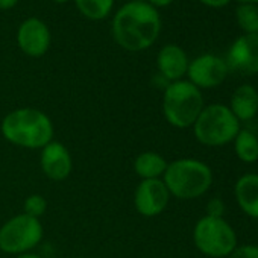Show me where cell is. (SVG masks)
I'll return each mask as SVG.
<instances>
[{
  "mask_svg": "<svg viewBox=\"0 0 258 258\" xmlns=\"http://www.w3.org/2000/svg\"><path fill=\"white\" fill-rule=\"evenodd\" d=\"M238 4H253V5H258V0H237Z\"/></svg>",
  "mask_w": 258,
  "mask_h": 258,
  "instance_id": "obj_27",
  "label": "cell"
},
{
  "mask_svg": "<svg viewBox=\"0 0 258 258\" xmlns=\"http://www.w3.org/2000/svg\"><path fill=\"white\" fill-rule=\"evenodd\" d=\"M196 247L213 258H228L238 246L234 228L225 219L204 216L198 220L193 231Z\"/></svg>",
  "mask_w": 258,
  "mask_h": 258,
  "instance_id": "obj_6",
  "label": "cell"
},
{
  "mask_svg": "<svg viewBox=\"0 0 258 258\" xmlns=\"http://www.w3.org/2000/svg\"><path fill=\"white\" fill-rule=\"evenodd\" d=\"M207 216L208 217H216V219H223L225 216V204L220 198H211L207 204Z\"/></svg>",
  "mask_w": 258,
  "mask_h": 258,
  "instance_id": "obj_22",
  "label": "cell"
},
{
  "mask_svg": "<svg viewBox=\"0 0 258 258\" xmlns=\"http://www.w3.org/2000/svg\"><path fill=\"white\" fill-rule=\"evenodd\" d=\"M75 258H84V256H75Z\"/></svg>",
  "mask_w": 258,
  "mask_h": 258,
  "instance_id": "obj_30",
  "label": "cell"
},
{
  "mask_svg": "<svg viewBox=\"0 0 258 258\" xmlns=\"http://www.w3.org/2000/svg\"><path fill=\"white\" fill-rule=\"evenodd\" d=\"M229 73V69L223 58L213 55V53H204L190 61L187 69L188 81L198 87L199 90H210L216 88L226 79Z\"/></svg>",
  "mask_w": 258,
  "mask_h": 258,
  "instance_id": "obj_8",
  "label": "cell"
},
{
  "mask_svg": "<svg viewBox=\"0 0 258 258\" xmlns=\"http://www.w3.org/2000/svg\"><path fill=\"white\" fill-rule=\"evenodd\" d=\"M229 109L240 123L255 118L258 114V90L250 84L237 87L231 96Z\"/></svg>",
  "mask_w": 258,
  "mask_h": 258,
  "instance_id": "obj_15",
  "label": "cell"
},
{
  "mask_svg": "<svg viewBox=\"0 0 258 258\" xmlns=\"http://www.w3.org/2000/svg\"><path fill=\"white\" fill-rule=\"evenodd\" d=\"M199 2L208 8H214V10H220L225 8L226 5L231 4V0H199Z\"/></svg>",
  "mask_w": 258,
  "mask_h": 258,
  "instance_id": "obj_23",
  "label": "cell"
},
{
  "mask_svg": "<svg viewBox=\"0 0 258 258\" xmlns=\"http://www.w3.org/2000/svg\"><path fill=\"white\" fill-rule=\"evenodd\" d=\"M127 2H140V0H127Z\"/></svg>",
  "mask_w": 258,
  "mask_h": 258,
  "instance_id": "obj_29",
  "label": "cell"
},
{
  "mask_svg": "<svg viewBox=\"0 0 258 258\" xmlns=\"http://www.w3.org/2000/svg\"><path fill=\"white\" fill-rule=\"evenodd\" d=\"M235 22L243 34H258V5L238 4L235 8Z\"/></svg>",
  "mask_w": 258,
  "mask_h": 258,
  "instance_id": "obj_18",
  "label": "cell"
},
{
  "mask_svg": "<svg viewBox=\"0 0 258 258\" xmlns=\"http://www.w3.org/2000/svg\"><path fill=\"white\" fill-rule=\"evenodd\" d=\"M134 169L142 179H160L167 169V161L157 152H143L136 158Z\"/></svg>",
  "mask_w": 258,
  "mask_h": 258,
  "instance_id": "obj_16",
  "label": "cell"
},
{
  "mask_svg": "<svg viewBox=\"0 0 258 258\" xmlns=\"http://www.w3.org/2000/svg\"><path fill=\"white\" fill-rule=\"evenodd\" d=\"M202 91L190 81L170 82L164 90L163 111L166 120L179 129H185L195 124L201 111L204 109Z\"/></svg>",
  "mask_w": 258,
  "mask_h": 258,
  "instance_id": "obj_5",
  "label": "cell"
},
{
  "mask_svg": "<svg viewBox=\"0 0 258 258\" xmlns=\"http://www.w3.org/2000/svg\"><path fill=\"white\" fill-rule=\"evenodd\" d=\"M234 196L238 208L246 216L258 220V173L240 176L234 185Z\"/></svg>",
  "mask_w": 258,
  "mask_h": 258,
  "instance_id": "obj_14",
  "label": "cell"
},
{
  "mask_svg": "<svg viewBox=\"0 0 258 258\" xmlns=\"http://www.w3.org/2000/svg\"><path fill=\"white\" fill-rule=\"evenodd\" d=\"M160 32V13L145 0L127 2L112 19V37L121 49L129 52H140L151 47Z\"/></svg>",
  "mask_w": 258,
  "mask_h": 258,
  "instance_id": "obj_1",
  "label": "cell"
},
{
  "mask_svg": "<svg viewBox=\"0 0 258 258\" xmlns=\"http://www.w3.org/2000/svg\"><path fill=\"white\" fill-rule=\"evenodd\" d=\"M2 134L16 146L43 149L52 142L53 124L40 109L19 108L5 115L2 121Z\"/></svg>",
  "mask_w": 258,
  "mask_h": 258,
  "instance_id": "obj_2",
  "label": "cell"
},
{
  "mask_svg": "<svg viewBox=\"0 0 258 258\" xmlns=\"http://www.w3.org/2000/svg\"><path fill=\"white\" fill-rule=\"evenodd\" d=\"M188 56L184 52L182 47L178 44H167L164 46L157 58V66L160 70V75L166 78L169 82L181 81L187 75L188 69Z\"/></svg>",
  "mask_w": 258,
  "mask_h": 258,
  "instance_id": "obj_13",
  "label": "cell"
},
{
  "mask_svg": "<svg viewBox=\"0 0 258 258\" xmlns=\"http://www.w3.org/2000/svg\"><path fill=\"white\" fill-rule=\"evenodd\" d=\"M73 163L67 148L58 142H50L41 151V169L53 181L66 179L72 172Z\"/></svg>",
  "mask_w": 258,
  "mask_h": 258,
  "instance_id": "obj_12",
  "label": "cell"
},
{
  "mask_svg": "<svg viewBox=\"0 0 258 258\" xmlns=\"http://www.w3.org/2000/svg\"><path fill=\"white\" fill-rule=\"evenodd\" d=\"M225 62L229 70L243 75L258 73V34H241L228 49Z\"/></svg>",
  "mask_w": 258,
  "mask_h": 258,
  "instance_id": "obj_9",
  "label": "cell"
},
{
  "mask_svg": "<svg viewBox=\"0 0 258 258\" xmlns=\"http://www.w3.org/2000/svg\"><path fill=\"white\" fill-rule=\"evenodd\" d=\"M56 4H66V2H69V0H55Z\"/></svg>",
  "mask_w": 258,
  "mask_h": 258,
  "instance_id": "obj_28",
  "label": "cell"
},
{
  "mask_svg": "<svg viewBox=\"0 0 258 258\" xmlns=\"http://www.w3.org/2000/svg\"><path fill=\"white\" fill-rule=\"evenodd\" d=\"M240 121L223 103L204 106L193 124L196 140L208 148H220L231 143L240 131Z\"/></svg>",
  "mask_w": 258,
  "mask_h": 258,
  "instance_id": "obj_4",
  "label": "cell"
},
{
  "mask_svg": "<svg viewBox=\"0 0 258 258\" xmlns=\"http://www.w3.org/2000/svg\"><path fill=\"white\" fill-rule=\"evenodd\" d=\"M43 237V226L38 219L19 214L0 228V249L7 253H26L35 247Z\"/></svg>",
  "mask_w": 258,
  "mask_h": 258,
  "instance_id": "obj_7",
  "label": "cell"
},
{
  "mask_svg": "<svg viewBox=\"0 0 258 258\" xmlns=\"http://www.w3.org/2000/svg\"><path fill=\"white\" fill-rule=\"evenodd\" d=\"M228 258H258V244H241Z\"/></svg>",
  "mask_w": 258,
  "mask_h": 258,
  "instance_id": "obj_21",
  "label": "cell"
},
{
  "mask_svg": "<svg viewBox=\"0 0 258 258\" xmlns=\"http://www.w3.org/2000/svg\"><path fill=\"white\" fill-rule=\"evenodd\" d=\"M19 4V0H0V10L8 11Z\"/></svg>",
  "mask_w": 258,
  "mask_h": 258,
  "instance_id": "obj_25",
  "label": "cell"
},
{
  "mask_svg": "<svg viewBox=\"0 0 258 258\" xmlns=\"http://www.w3.org/2000/svg\"><path fill=\"white\" fill-rule=\"evenodd\" d=\"M46 208H47V202L40 195H32L25 201V214H28L31 217L38 219L40 216L44 214Z\"/></svg>",
  "mask_w": 258,
  "mask_h": 258,
  "instance_id": "obj_20",
  "label": "cell"
},
{
  "mask_svg": "<svg viewBox=\"0 0 258 258\" xmlns=\"http://www.w3.org/2000/svg\"><path fill=\"white\" fill-rule=\"evenodd\" d=\"M163 176L170 196L182 201L201 198L213 184L210 166L195 158H181L167 164Z\"/></svg>",
  "mask_w": 258,
  "mask_h": 258,
  "instance_id": "obj_3",
  "label": "cell"
},
{
  "mask_svg": "<svg viewBox=\"0 0 258 258\" xmlns=\"http://www.w3.org/2000/svg\"><path fill=\"white\" fill-rule=\"evenodd\" d=\"M78 10L90 20H103L112 5L114 0H75Z\"/></svg>",
  "mask_w": 258,
  "mask_h": 258,
  "instance_id": "obj_19",
  "label": "cell"
},
{
  "mask_svg": "<svg viewBox=\"0 0 258 258\" xmlns=\"http://www.w3.org/2000/svg\"><path fill=\"white\" fill-rule=\"evenodd\" d=\"M170 199V193L163 179H143L134 196L136 208L142 216L154 217L161 214Z\"/></svg>",
  "mask_w": 258,
  "mask_h": 258,
  "instance_id": "obj_10",
  "label": "cell"
},
{
  "mask_svg": "<svg viewBox=\"0 0 258 258\" xmlns=\"http://www.w3.org/2000/svg\"><path fill=\"white\" fill-rule=\"evenodd\" d=\"M17 258H41V256H38V255H35V253H20Z\"/></svg>",
  "mask_w": 258,
  "mask_h": 258,
  "instance_id": "obj_26",
  "label": "cell"
},
{
  "mask_svg": "<svg viewBox=\"0 0 258 258\" xmlns=\"http://www.w3.org/2000/svg\"><path fill=\"white\" fill-rule=\"evenodd\" d=\"M145 2H148L149 5H152L155 8H163V7H167V5L173 4L175 0H145Z\"/></svg>",
  "mask_w": 258,
  "mask_h": 258,
  "instance_id": "obj_24",
  "label": "cell"
},
{
  "mask_svg": "<svg viewBox=\"0 0 258 258\" xmlns=\"http://www.w3.org/2000/svg\"><path fill=\"white\" fill-rule=\"evenodd\" d=\"M17 43L26 55L40 58L50 47V31L44 22L37 17H31L20 25Z\"/></svg>",
  "mask_w": 258,
  "mask_h": 258,
  "instance_id": "obj_11",
  "label": "cell"
},
{
  "mask_svg": "<svg viewBox=\"0 0 258 258\" xmlns=\"http://www.w3.org/2000/svg\"><path fill=\"white\" fill-rule=\"evenodd\" d=\"M234 143V152L237 158L246 164H253L258 161V137L249 129H240Z\"/></svg>",
  "mask_w": 258,
  "mask_h": 258,
  "instance_id": "obj_17",
  "label": "cell"
}]
</instances>
